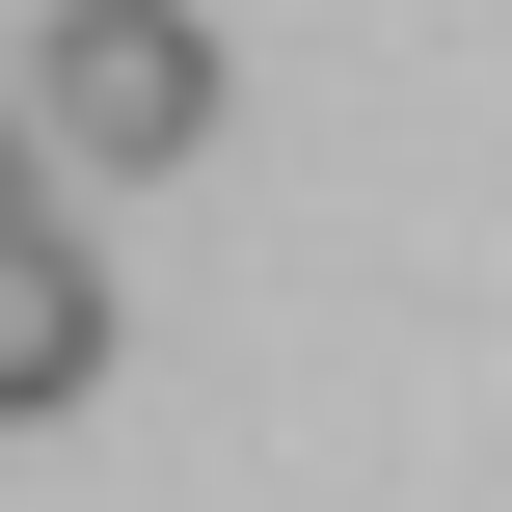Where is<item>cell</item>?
<instances>
[{
	"instance_id": "2",
	"label": "cell",
	"mask_w": 512,
	"mask_h": 512,
	"mask_svg": "<svg viewBox=\"0 0 512 512\" xmlns=\"http://www.w3.org/2000/svg\"><path fill=\"white\" fill-rule=\"evenodd\" d=\"M81 378H108V270H81L54 216H0V432H54Z\"/></svg>"
},
{
	"instance_id": "1",
	"label": "cell",
	"mask_w": 512,
	"mask_h": 512,
	"mask_svg": "<svg viewBox=\"0 0 512 512\" xmlns=\"http://www.w3.org/2000/svg\"><path fill=\"white\" fill-rule=\"evenodd\" d=\"M27 108H54V162H216V27L189 0H54Z\"/></svg>"
},
{
	"instance_id": "3",
	"label": "cell",
	"mask_w": 512,
	"mask_h": 512,
	"mask_svg": "<svg viewBox=\"0 0 512 512\" xmlns=\"http://www.w3.org/2000/svg\"><path fill=\"white\" fill-rule=\"evenodd\" d=\"M0 216H27V135H0Z\"/></svg>"
}]
</instances>
